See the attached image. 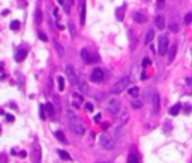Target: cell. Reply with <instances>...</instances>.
Here are the masks:
<instances>
[{"label":"cell","instance_id":"6da1fadb","mask_svg":"<svg viewBox=\"0 0 192 163\" xmlns=\"http://www.w3.org/2000/svg\"><path fill=\"white\" fill-rule=\"evenodd\" d=\"M66 114H68L69 126H71V130L74 132V135H77V136H83L84 132H86V129H84L83 123L78 120V117L75 115V112H74V111H68Z\"/></svg>","mask_w":192,"mask_h":163},{"label":"cell","instance_id":"7a4b0ae2","mask_svg":"<svg viewBox=\"0 0 192 163\" xmlns=\"http://www.w3.org/2000/svg\"><path fill=\"white\" fill-rule=\"evenodd\" d=\"M129 82H131V78H129V76H123V78H120L119 81L113 85L111 91H113L114 94H119V93L126 90V87L129 85Z\"/></svg>","mask_w":192,"mask_h":163},{"label":"cell","instance_id":"3957f363","mask_svg":"<svg viewBox=\"0 0 192 163\" xmlns=\"http://www.w3.org/2000/svg\"><path fill=\"white\" fill-rule=\"evenodd\" d=\"M81 58H83L87 64H95L99 61V55L95 54L93 51H90V49H81Z\"/></svg>","mask_w":192,"mask_h":163},{"label":"cell","instance_id":"277c9868","mask_svg":"<svg viewBox=\"0 0 192 163\" xmlns=\"http://www.w3.org/2000/svg\"><path fill=\"white\" fill-rule=\"evenodd\" d=\"M99 144H101V147L104 150H113L114 145H116L114 144V139L110 135H107V133H102L99 136Z\"/></svg>","mask_w":192,"mask_h":163},{"label":"cell","instance_id":"5b68a950","mask_svg":"<svg viewBox=\"0 0 192 163\" xmlns=\"http://www.w3.org/2000/svg\"><path fill=\"white\" fill-rule=\"evenodd\" d=\"M30 159L33 163H41V159H42V151H41V147L38 142L33 144L32 150H30Z\"/></svg>","mask_w":192,"mask_h":163},{"label":"cell","instance_id":"8992f818","mask_svg":"<svg viewBox=\"0 0 192 163\" xmlns=\"http://www.w3.org/2000/svg\"><path fill=\"white\" fill-rule=\"evenodd\" d=\"M65 72H66V76H68V79H69V82H71L72 85H77L78 81H80V78H78L77 72L74 70V67H72L71 64H68V66L65 67Z\"/></svg>","mask_w":192,"mask_h":163},{"label":"cell","instance_id":"52a82bcc","mask_svg":"<svg viewBox=\"0 0 192 163\" xmlns=\"http://www.w3.org/2000/svg\"><path fill=\"white\" fill-rule=\"evenodd\" d=\"M168 37L167 36H161L159 37V47H158V54L159 55H165L168 53Z\"/></svg>","mask_w":192,"mask_h":163},{"label":"cell","instance_id":"ba28073f","mask_svg":"<svg viewBox=\"0 0 192 163\" xmlns=\"http://www.w3.org/2000/svg\"><path fill=\"white\" fill-rule=\"evenodd\" d=\"M90 81L92 82H102L104 81V70L101 67H96L95 70L90 73Z\"/></svg>","mask_w":192,"mask_h":163},{"label":"cell","instance_id":"9c48e42d","mask_svg":"<svg viewBox=\"0 0 192 163\" xmlns=\"http://www.w3.org/2000/svg\"><path fill=\"white\" fill-rule=\"evenodd\" d=\"M107 109L111 112V114H119L120 112V102H119V99H111L110 102H108L107 105Z\"/></svg>","mask_w":192,"mask_h":163},{"label":"cell","instance_id":"30bf717a","mask_svg":"<svg viewBox=\"0 0 192 163\" xmlns=\"http://www.w3.org/2000/svg\"><path fill=\"white\" fill-rule=\"evenodd\" d=\"M152 103H153V111H155V114L159 112V105H161V97H159V93H153V96H152Z\"/></svg>","mask_w":192,"mask_h":163},{"label":"cell","instance_id":"8fae6325","mask_svg":"<svg viewBox=\"0 0 192 163\" xmlns=\"http://www.w3.org/2000/svg\"><path fill=\"white\" fill-rule=\"evenodd\" d=\"M86 23V0H81L80 3V24L84 25Z\"/></svg>","mask_w":192,"mask_h":163},{"label":"cell","instance_id":"7c38bea8","mask_svg":"<svg viewBox=\"0 0 192 163\" xmlns=\"http://www.w3.org/2000/svg\"><path fill=\"white\" fill-rule=\"evenodd\" d=\"M26 57H27V49L26 48H20L17 53H15V61H18V63L23 61Z\"/></svg>","mask_w":192,"mask_h":163},{"label":"cell","instance_id":"4fadbf2b","mask_svg":"<svg viewBox=\"0 0 192 163\" xmlns=\"http://www.w3.org/2000/svg\"><path fill=\"white\" fill-rule=\"evenodd\" d=\"M176 54H177V45H171V47L168 48V53H167V55H168V61H170V63H171V61L174 60Z\"/></svg>","mask_w":192,"mask_h":163},{"label":"cell","instance_id":"5bb4252c","mask_svg":"<svg viewBox=\"0 0 192 163\" xmlns=\"http://www.w3.org/2000/svg\"><path fill=\"white\" fill-rule=\"evenodd\" d=\"M155 25L159 30H164V29H165V18H164L162 15H158L155 18Z\"/></svg>","mask_w":192,"mask_h":163},{"label":"cell","instance_id":"9a60e30c","mask_svg":"<svg viewBox=\"0 0 192 163\" xmlns=\"http://www.w3.org/2000/svg\"><path fill=\"white\" fill-rule=\"evenodd\" d=\"M134 21H137V23H141V24H144V23L147 21V17H146L144 14H141V12H135V14H134Z\"/></svg>","mask_w":192,"mask_h":163},{"label":"cell","instance_id":"2e32d148","mask_svg":"<svg viewBox=\"0 0 192 163\" xmlns=\"http://www.w3.org/2000/svg\"><path fill=\"white\" fill-rule=\"evenodd\" d=\"M53 45H54V48H56V51H57L59 57H63V55H65V48H63V47H62L59 42H57V41H54Z\"/></svg>","mask_w":192,"mask_h":163},{"label":"cell","instance_id":"e0dca14e","mask_svg":"<svg viewBox=\"0 0 192 163\" xmlns=\"http://www.w3.org/2000/svg\"><path fill=\"white\" fill-rule=\"evenodd\" d=\"M74 99H75V100H74V106H77V108L83 103V100H84V97L81 96V94H78V93H74Z\"/></svg>","mask_w":192,"mask_h":163},{"label":"cell","instance_id":"ac0fdd59","mask_svg":"<svg viewBox=\"0 0 192 163\" xmlns=\"http://www.w3.org/2000/svg\"><path fill=\"white\" fill-rule=\"evenodd\" d=\"M153 37H155V30H149V31H147V35H146L144 43H146V45H149V43L153 41Z\"/></svg>","mask_w":192,"mask_h":163},{"label":"cell","instance_id":"d6986e66","mask_svg":"<svg viewBox=\"0 0 192 163\" xmlns=\"http://www.w3.org/2000/svg\"><path fill=\"white\" fill-rule=\"evenodd\" d=\"M180 108H182V105H180V103H176L174 106H171V108H170V111H168V112H170V115H177L180 112Z\"/></svg>","mask_w":192,"mask_h":163},{"label":"cell","instance_id":"ffe728a7","mask_svg":"<svg viewBox=\"0 0 192 163\" xmlns=\"http://www.w3.org/2000/svg\"><path fill=\"white\" fill-rule=\"evenodd\" d=\"M9 27H11V30H20V27H21V23H20V21H18V19H14V21H12L11 24H9Z\"/></svg>","mask_w":192,"mask_h":163},{"label":"cell","instance_id":"44dd1931","mask_svg":"<svg viewBox=\"0 0 192 163\" xmlns=\"http://www.w3.org/2000/svg\"><path fill=\"white\" fill-rule=\"evenodd\" d=\"M54 136L59 139L60 142H63V144H66L68 141H66V138H65V135H63V132H60V130H57V132L54 133Z\"/></svg>","mask_w":192,"mask_h":163},{"label":"cell","instance_id":"7402d4cb","mask_svg":"<svg viewBox=\"0 0 192 163\" xmlns=\"http://www.w3.org/2000/svg\"><path fill=\"white\" fill-rule=\"evenodd\" d=\"M78 88L83 91V93H89V88H87V84L86 82H83V81H78Z\"/></svg>","mask_w":192,"mask_h":163},{"label":"cell","instance_id":"603a6c76","mask_svg":"<svg viewBox=\"0 0 192 163\" xmlns=\"http://www.w3.org/2000/svg\"><path fill=\"white\" fill-rule=\"evenodd\" d=\"M57 85H59L60 91L65 90V78H63V76H59V78H57Z\"/></svg>","mask_w":192,"mask_h":163},{"label":"cell","instance_id":"cb8c5ba5","mask_svg":"<svg viewBox=\"0 0 192 163\" xmlns=\"http://www.w3.org/2000/svg\"><path fill=\"white\" fill-rule=\"evenodd\" d=\"M128 93H129V96L137 97V96H138V93H140V90H138V87H131V88L128 90Z\"/></svg>","mask_w":192,"mask_h":163},{"label":"cell","instance_id":"d4e9b609","mask_svg":"<svg viewBox=\"0 0 192 163\" xmlns=\"http://www.w3.org/2000/svg\"><path fill=\"white\" fill-rule=\"evenodd\" d=\"M35 19H36V24H41V23H42V11H41V9H38V11H36Z\"/></svg>","mask_w":192,"mask_h":163},{"label":"cell","instance_id":"484cf974","mask_svg":"<svg viewBox=\"0 0 192 163\" xmlns=\"http://www.w3.org/2000/svg\"><path fill=\"white\" fill-rule=\"evenodd\" d=\"M132 108H135V109L143 108V102H141V100H138V99H134V100H132Z\"/></svg>","mask_w":192,"mask_h":163},{"label":"cell","instance_id":"4316f807","mask_svg":"<svg viewBox=\"0 0 192 163\" xmlns=\"http://www.w3.org/2000/svg\"><path fill=\"white\" fill-rule=\"evenodd\" d=\"M39 115H41L42 120H45L47 117V111H45V105H39Z\"/></svg>","mask_w":192,"mask_h":163},{"label":"cell","instance_id":"83f0119b","mask_svg":"<svg viewBox=\"0 0 192 163\" xmlns=\"http://www.w3.org/2000/svg\"><path fill=\"white\" fill-rule=\"evenodd\" d=\"M57 153H59V156L62 157L63 160H71V156H69V154H68L66 151H63V150H59Z\"/></svg>","mask_w":192,"mask_h":163},{"label":"cell","instance_id":"f1b7e54d","mask_svg":"<svg viewBox=\"0 0 192 163\" xmlns=\"http://www.w3.org/2000/svg\"><path fill=\"white\" fill-rule=\"evenodd\" d=\"M45 111H47L48 115H54V106L51 103H47V105H45Z\"/></svg>","mask_w":192,"mask_h":163},{"label":"cell","instance_id":"f546056e","mask_svg":"<svg viewBox=\"0 0 192 163\" xmlns=\"http://www.w3.org/2000/svg\"><path fill=\"white\" fill-rule=\"evenodd\" d=\"M128 163H140L138 156H135V154H129V157H128Z\"/></svg>","mask_w":192,"mask_h":163},{"label":"cell","instance_id":"4dcf8cb0","mask_svg":"<svg viewBox=\"0 0 192 163\" xmlns=\"http://www.w3.org/2000/svg\"><path fill=\"white\" fill-rule=\"evenodd\" d=\"M185 24H192V12H188L185 15Z\"/></svg>","mask_w":192,"mask_h":163},{"label":"cell","instance_id":"1f68e13d","mask_svg":"<svg viewBox=\"0 0 192 163\" xmlns=\"http://www.w3.org/2000/svg\"><path fill=\"white\" fill-rule=\"evenodd\" d=\"M126 6H122V8H119V9H117V19H119V21H122V19H123V15H122V12H123V9H125Z\"/></svg>","mask_w":192,"mask_h":163},{"label":"cell","instance_id":"d6a6232c","mask_svg":"<svg viewBox=\"0 0 192 163\" xmlns=\"http://www.w3.org/2000/svg\"><path fill=\"white\" fill-rule=\"evenodd\" d=\"M128 120H129V115H128V114H123V115H122V117H120L119 123H120V124H125V123H126V121H128Z\"/></svg>","mask_w":192,"mask_h":163},{"label":"cell","instance_id":"836d02e7","mask_svg":"<svg viewBox=\"0 0 192 163\" xmlns=\"http://www.w3.org/2000/svg\"><path fill=\"white\" fill-rule=\"evenodd\" d=\"M170 27V31H173V33H176V31H179V25L174 24V23H171V24L168 25Z\"/></svg>","mask_w":192,"mask_h":163},{"label":"cell","instance_id":"e575fe53","mask_svg":"<svg viewBox=\"0 0 192 163\" xmlns=\"http://www.w3.org/2000/svg\"><path fill=\"white\" fill-rule=\"evenodd\" d=\"M38 36H39V39H41L42 42H47L48 39H47V35H45V33H42V31H39V33H38Z\"/></svg>","mask_w":192,"mask_h":163},{"label":"cell","instance_id":"d590c367","mask_svg":"<svg viewBox=\"0 0 192 163\" xmlns=\"http://www.w3.org/2000/svg\"><path fill=\"white\" fill-rule=\"evenodd\" d=\"M84 108H86L87 112H92V111H93V103H86V105H84Z\"/></svg>","mask_w":192,"mask_h":163},{"label":"cell","instance_id":"8d00e7d4","mask_svg":"<svg viewBox=\"0 0 192 163\" xmlns=\"http://www.w3.org/2000/svg\"><path fill=\"white\" fill-rule=\"evenodd\" d=\"M150 63H152V61H150V58H149V57H146V58H143V63H141V64H143V67H147Z\"/></svg>","mask_w":192,"mask_h":163},{"label":"cell","instance_id":"74e56055","mask_svg":"<svg viewBox=\"0 0 192 163\" xmlns=\"http://www.w3.org/2000/svg\"><path fill=\"white\" fill-rule=\"evenodd\" d=\"M72 2H74V0H69V3H66V5H65V12L66 14L71 12V3H72Z\"/></svg>","mask_w":192,"mask_h":163},{"label":"cell","instance_id":"f35d334b","mask_svg":"<svg viewBox=\"0 0 192 163\" xmlns=\"http://www.w3.org/2000/svg\"><path fill=\"white\" fill-rule=\"evenodd\" d=\"M5 118H6L8 121H11V123H12L14 120H15V117H14L12 114H6V115H5Z\"/></svg>","mask_w":192,"mask_h":163},{"label":"cell","instance_id":"ab89813d","mask_svg":"<svg viewBox=\"0 0 192 163\" xmlns=\"http://www.w3.org/2000/svg\"><path fill=\"white\" fill-rule=\"evenodd\" d=\"M69 30H71L72 36H75V25H74V24H69Z\"/></svg>","mask_w":192,"mask_h":163},{"label":"cell","instance_id":"60d3db41","mask_svg":"<svg viewBox=\"0 0 192 163\" xmlns=\"http://www.w3.org/2000/svg\"><path fill=\"white\" fill-rule=\"evenodd\" d=\"M191 111H192V106H191V105H186V106H185V112H186V114H191Z\"/></svg>","mask_w":192,"mask_h":163},{"label":"cell","instance_id":"b9f144b4","mask_svg":"<svg viewBox=\"0 0 192 163\" xmlns=\"http://www.w3.org/2000/svg\"><path fill=\"white\" fill-rule=\"evenodd\" d=\"M53 15L56 17V18H59V9H57V8H54L53 9Z\"/></svg>","mask_w":192,"mask_h":163},{"label":"cell","instance_id":"7bdbcfd3","mask_svg":"<svg viewBox=\"0 0 192 163\" xmlns=\"http://www.w3.org/2000/svg\"><path fill=\"white\" fill-rule=\"evenodd\" d=\"M20 157H23V159H24V157H27V153H26V151H20Z\"/></svg>","mask_w":192,"mask_h":163},{"label":"cell","instance_id":"ee69618b","mask_svg":"<svg viewBox=\"0 0 192 163\" xmlns=\"http://www.w3.org/2000/svg\"><path fill=\"white\" fill-rule=\"evenodd\" d=\"M95 121L98 123V121H101V114H96L95 115Z\"/></svg>","mask_w":192,"mask_h":163},{"label":"cell","instance_id":"f6af8a7d","mask_svg":"<svg viewBox=\"0 0 192 163\" xmlns=\"http://www.w3.org/2000/svg\"><path fill=\"white\" fill-rule=\"evenodd\" d=\"M108 127H110V124H108V123H104V124H102V129H104V130H107Z\"/></svg>","mask_w":192,"mask_h":163},{"label":"cell","instance_id":"bcb514c9","mask_svg":"<svg viewBox=\"0 0 192 163\" xmlns=\"http://www.w3.org/2000/svg\"><path fill=\"white\" fill-rule=\"evenodd\" d=\"M141 79H147V73H146V72L141 73Z\"/></svg>","mask_w":192,"mask_h":163},{"label":"cell","instance_id":"7dc6e473","mask_svg":"<svg viewBox=\"0 0 192 163\" xmlns=\"http://www.w3.org/2000/svg\"><path fill=\"white\" fill-rule=\"evenodd\" d=\"M2 15H3V17H6V15H9V11H8V9H6V11H3V12H2Z\"/></svg>","mask_w":192,"mask_h":163},{"label":"cell","instance_id":"c3c4849f","mask_svg":"<svg viewBox=\"0 0 192 163\" xmlns=\"http://www.w3.org/2000/svg\"><path fill=\"white\" fill-rule=\"evenodd\" d=\"M164 2H165V0H158V5H159V6H164Z\"/></svg>","mask_w":192,"mask_h":163},{"label":"cell","instance_id":"681fc988","mask_svg":"<svg viewBox=\"0 0 192 163\" xmlns=\"http://www.w3.org/2000/svg\"><path fill=\"white\" fill-rule=\"evenodd\" d=\"M57 3H60V5H63V0H57Z\"/></svg>","mask_w":192,"mask_h":163}]
</instances>
